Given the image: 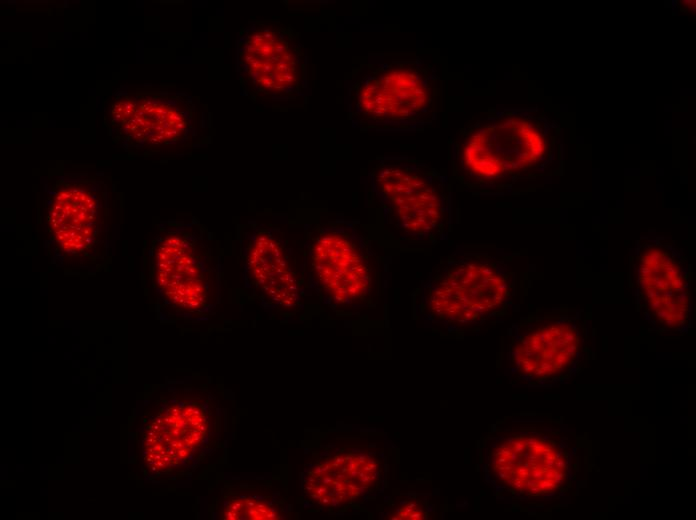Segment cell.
<instances>
[{
  "label": "cell",
  "instance_id": "6da1fadb",
  "mask_svg": "<svg viewBox=\"0 0 696 520\" xmlns=\"http://www.w3.org/2000/svg\"><path fill=\"white\" fill-rule=\"evenodd\" d=\"M479 466L497 499L533 514L568 507L594 468L592 442L552 414L495 423L479 444Z\"/></svg>",
  "mask_w": 696,
  "mask_h": 520
},
{
  "label": "cell",
  "instance_id": "7a4b0ae2",
  "mask_svg": "<svg viewBox=\"0 0 696 520\" xmlns=\"http://www.w3.org/2000/svg\"><path fill=\"white\" fill-rule=\"evenodd\" d=\"M352 127L363 132H423L442 112L444 81L419 55H370L345 80Z\"/></svg>",
  "mask_w": 696,
  "mask_h": 520
},
{
  "label": "cell",
  "instance_id": "3957f363",
  "mask_svg": "<svg viewBox=\"0 0 696 520\" xmlns=\"http://www.w3.org/2000/svg\"><path fill=\"white\" fill-rule=\"evenodd\" d=\"M452 176L473 193L502 194L533 180L550 161L548 142L528 111L493 110L448 141Z\"/></svg>",
  "mask_w": 696,
  "mask_h": 520
},
{
  "label": "cell",
  "instance_id": "277c9868",
  "mask_svg": "<svg viewBox=\"0 0 696 520\" xmlns=\"http://www.w3.org/2000/svg\"><path fill=\"white\" fill-rule=\"evenodd\" d=\"M517 287L512 255L455 251L420 282L416 309L425 322L448 332L470 330L510 309Z\"/></svg>",
  "mask_w": 696,
  "mask_h": 520
},
{
  "label": "cell",
  "instance_id": "5b68a950",
  "mask_svg": "<svg viewBox=\"0 0 696 520\" xmlns=\"http://www.w3.org/2000/svg\"><path fill=\"white\" fill-rule=\"evenodd\" d=\"M367 182L384 229L398 244L426 247L449 239L452 189L445 172L412 156H380Z\"/></svg>",
  "mask_w": 696,
  "mask_h": 520
},
{
  "label": "cell",
  "instance_id": "8992f818",
  "mask_svg": "<svg viewBox=\"0 0 696 520\" xmlns=\"http://www.w3.org/2000/svg\"><path fill=\"white\" fill-rule=\"evenodd\" d=\"M594 355L586 309L539 310L507 331L504 372L513 385L553 388L579 375Z\"/></svg>",
  "mask_w": 696,
  "mask_h": 520
},
{
  "label": "cell",
  "instance_id": "52a82bcc",
  "mask_svg": "<svg viewBox=\"0 0 696 520\" xmlns=\"http://www.w3.org/2000/svg\"><path fill=\"white\" fill-rule=\"evenodd\" d=\"M236 73L241 94L263 107H301L310 95L307 50L280 20L251 19L240 29Z\"/></svg>",
  "mask_w": 696,
  "mask_h": 520
},
{
  "label": "cell",
  "instance_id": "ba28073f",
  "mask_svg": "<svg viewBox=\"0 0 696 520\" xmlns=\"http://www.w3.org/2000/svg\"><path fill=\"white\" fill-rule=\"evenodd\" d=\"M629 283L650 331L682 336L693 326V271L683 249L665 236H641L630 249Z\"/></svg>",
  "mask_w": 696,
  "mask_h": 520
},
{
  "label": "cell",
  "instance_id": "9c48e42d",
  "mask_svg": "<svg viewBox=\"0 0 696 520\" xmlns=\"http://www.w3.org/2000/svg\"><path fill=\"white\" fill-rule=\"evenodd\" d=\"M307 263L315 292L329 306L344 309L369 300L384 267L363 226L345 219L322 222L313 229Z\"/></svg>",
  "mask_w": 696,
  "mask_h": 520
},
{
  "label": "cell",
  "instance_id": "30bf717a",
  "mask_svg": "<svg viewBox=\"0 0 696 520\" xmlns=\"http://www.w3.org/2000/svg\"><path fill=\"white\" fill-rule=\"evenodd\" d=\"M385 480V457L373 443L337 441L322 445L300 476L303 500L315 509L341 510L364 502Z\"/></svg>",
  "mask_w": 696,
  "mask_h": 520
},
{
  "label": "cell",
  "instance_id": "8fae6325",
  "mask_svg": "<svg viewBox=\"0 0 696 520\" xmlns=\"http://www.w3.org/2000/svg\"><path fill=\"white\" fill-rule=\"evenodd\" d=\"M154 423L159 428L152 436L154 442L149 449L150 457L156 460L153 470L179 467L191 461L208 437L206 412L196 402L179 401L169 406Z\"/></svg>",
  "mask_w": 696,
  "mask_h": 520
},
{
  "label": "cell",
  "instance_id": "7c38bea8",
  "mask_svg": "<svg viewBox=\"0 0 696 520\" xmlns=\"http://www.w3.org/2000/svg\"><path fill=\"white\" fill-rule=\"evenodd\" d=\"M286 500L268 484H246L226 501L224 519H284Z\"/></svg>",
  "mask_w": 696,
  "mask_h": 520
},
{
  "label": "cell",
  "instance_id": "4fadbf2b",
  "mask_svg": "<svg viewBox=\"0 0 696 520\" xmlns=\"http://www.w3.org/2000/svg\"><path fill=\"white\" fill-rule=\"evenodd\" d=\"M423 507L418 503H406L401 507H398L394 514L391 515L393 519H423L425 518V511Z\"/></svg>",
  "mask_w": 696,
  "mask_h": 520
}]
</instances>
